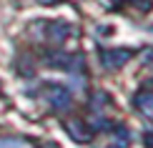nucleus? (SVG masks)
Instances as JSON below:
<instances>
[{
	"label": "nucleus",
	"instance_id": "1",
	"mask_svg": "<svg viewBox=\"0 0 153 148\" xmlns=\"http://www.w3.org/2000/svg\"><path fill=\"white\" fill-rule=\"evenodd\" d=\"M48 100L53 108H68L71 106V91L63 86H50L48 88Z\"/></svg>",
	"mask_w": 153,
	"mask_h": 148
},
{
	"label": "nucleus",
	"instance_id": "2",
	"mask_svg": "<svg viewBox=\"0 0 153 148\" xmlns=\"http://www.w3.org/2000/svg\"><path fill=\"white\" fill-rule=\"evenodd\" d=\"M131 53L128 50H108V53H103V63L105 68H120L123 63H128Z\"/></svg>",
	"mask_w": 153,
	"mask_h": 148
},
{
	"label": "nucleus",
	"instance_id": "3",
	"mask_svg": "<svg viewBox=\"0 0 153 148\" xmlns=\"http://www.w3.org/2000/svg\"><path fill=\"white\" fill-rule=\"evenodd\" d=\"M65 128H68V133H71V136H73L75 141H80V143H85V141L91 138V133L85 131V126H83V123H80L78 118L68 120V123H65Z\"/></svg>",
	"mask_w": 153,
	"mask_h": 148
},
{
	"label": "nucleus",
	"instance_id": "4",
	"mask_svg": "<svg viewBox=\"0 0 153 148\" xmlns=\"http://www.w3.org/2000/svg\"><path fill=\"white\" fill-rule=\"evenodd\" d=\"M133 103L143 115H153V93H138Z\"/></svg>",
	"mask_w": 153,
	"mask_h": 148
},
{
	"label": "nucleus",
	"instance_id": "5",
	"mask_svg": "<svg viewBox=\"0 0 153 148\" xmlns=\"http://www.w3.org/2000/svg\"><path fill=\"white\" fill-rule=\"evenodd\" d=\"M146 143H148V148H153V133H146Z\"/></svg>",
	"mask_w": 153,
	"mask_h": 148
}]
</instances>
